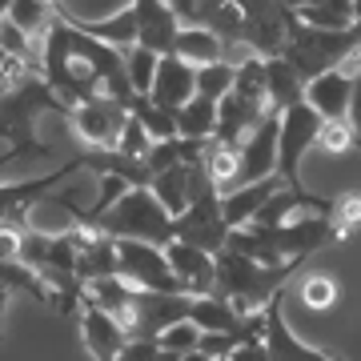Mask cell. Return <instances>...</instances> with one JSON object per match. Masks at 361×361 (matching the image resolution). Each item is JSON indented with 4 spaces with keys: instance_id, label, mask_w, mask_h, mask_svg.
I'll return each instance as SVG.
<instances>
[{
    "instance_id": "obj_23",
    "label": "cell",
    "mask_w": 361,
    "mask_h": 361,
    "mask_svg": "<svg viewBox=\"0 0 361 361\" xmlns=\"http://www.w3.org/2000/svg\"><path fill=\"white\" fill-rule=\"evenodd\" d=\"M61 13H65V20H68V25H77L80 32H89V37L113 44L121 56L137 44V13H133V4H129V8H121V13H113V16H104V20H80V16L68 13L65 4H61Z\"/></svg>"
},
{
    "instance_id": "obj_8",
    "label": "cell",
    "mask_w": 361,
    "mask_h": 361,
    "mask_svg": "<svg viewBox=\"0 0 361 361\" xmlns=\"http://www.w3.org/2000/svg\"><path fill=\"white\" fill-rule=\"evenodd\" d=\"M237 4H241V40L257 56H277L297 13L285 8L281 0H237Z\"/></svg>"
},
{
    "instance_id": "obj_10",
    "label": "cell",
    "mask_w": 361,
    "mask_h": 361,
    "mask_svg": "<svg viewBox=\"0 0 361 361\" xmlns=\"http://www.w3.org/2000/svg\"><path fill=\"white\" fill-rule=\"evenodd\" d=\"M125 116H129V109L121 101H113V97H92V101H80L68 109L73 129L80 133V141L89 149H113Z\"/></svg>"
},
{
    "instance_id": "obj_6",
    "label": "cell",
    "mask_w": 361,
    "mask_h": 361,
    "mask_svg": "<svg viewBox=\"0 0 361 361\" xmlns=\"http://www.w3.org/2000/svg\"><path fill=\"white\" fill-rule=\"evenodd\" d=\"M325 116L313 109L310 101H293L289 109L277 113V173L285 185L305 189L301 185V161L305 153L317 149V129H322Z\"/></svg>"
},
{
    "instance_id": "obj_30",
    "label": "cell",
    "mask_w": 361,
    "mask_h": 361,
    "mask_svg": "<svg viewBox=\"0 0 361 361\" xmlns=\"http://www.w3.org/2000/svg\"><path fill=\"white\" fill-rule=\"evenodd\" d=\"M325 217H329V225H334V241H349V237L361 229V193L349 189V193L329 197Z\"/></svg>"
},
{
    "instance_id": "obj_5",
    "label": "cell",
    "mask_w": 361,
    "mask_h": 361,
    "mask_svg": "<svg viewBox=\"0 0 361 361\" xmlns=\"http://www.w3.org/2000/svg\"><path fill=\"white\" fill-rule=\"evenodd\" d=\"M97 229L109 237H133V241H149V245H165L173 241V213L153 197V189H125L113 205L101 213Z\"/></svg>"
},
{
    "instance_id": "obj_4",
    "label": "cell",
    "mask_w": 361,
    "mask_h": 361,
    "mask_svg": "<svg viewBox=\"0 0 361 361\" xmlns=\"http://www.w3.org/2000/svg\"><path fill=\"white\" fill-rule=\"evenodd\" d=\"M357 44H361V28L357 25L317 28V25H305V20H293V25H289V37H285L281 56L301 73V80H313L317 73H325V68H337Z\"/></svg>"
},
{
    "instance_id": "obj_22",
    "label": "cell",
    "mask_w": 361,
    "mask_h": 361,
    "mask_svg": "<svg viewBox=\"0 0 361 361\" xmlns=\"http://www.w3.org/2000/svg\"><path fill=\"white\" fill-rule=\"evenodd\" d=\"M349 97H353V80H349L341 68H325V73H317L313 80H305V101H310L325 121L345 116Z\"/></svg>"
},
{
    "instance_id": "obj_3",
    "label": "cell",
    "mask_w": 361,
    "mask_h": 361,
    "mask_svg": "<svg viewBox=\"0 0 361 361\" xmlns=\"http://www.w3.org/2000/svg\"><path fill=\"white\" fill-rule=\"evenodd\" d=\"M305 261H281V265H265L253 261L237 249H221L217 253V293L229 297L241 313H261L273 297L281 293L289 277L301 269Z\"/></svg>"
},
{
    "instance_id": "obj_44",
    "label": "cell",
    "mask_w": 361,
    "mask_h": 361,
    "mask_svg": "<svg viewBox=\"0 0 361 361\" xmlns=\"http://www.w3.org/2000/svg\"><path fill=\"white\" fill-rule=\"evenodd\" d=\"M4 313H8V289L0 281V341H4Z\"/></svg>"
},
{
    "instance_id": "obj_38",
    "label": "cell",
    "mask_w": 361,
    "mask_h": 361,
    "mask_svg": "<svg viewBox=\"0 0 361 361\" xmlns=\"http://www.w3.org/2000/svg\"><path fill=\"white\" fill-rule=\"evenodd\" d=\"M197 341H201V329H197L189 317H180V322H173V325H165L161 334H157V345L161 349H169V353H189V349H197Z\"/></svg>"
},
{
    "instance_id": "obj_31",
    "label": "cell",
    "mask_w": 361,
    "mask_h": 361,
    "mask_svg": "<svg viewBox=\"0 0 361 361\" xmlns=\"http://www.w3.org/2000/svg\"><path fill=\"white\" fill-rule=\"evenodd\" d=\"M297 20L317 28H349L353 25V0H313L305 8H297Z\"/></svg>"
},
{
    "instance_id": "obj_11",
    "label": "cell",
    "mask_w": 361,
    "mask_h": 361,
    "mask_svg": "<svg viewBox=\"0 0 361 361\" xmlns=\"http://www.w3.org/2000/svg\"><path fill=\"white\" fill-rule=\"evenodd\" d=\"M165 257L169 265H173V273H177L180 289L189 297H201V293H213L217 289V253H209V249H197L189 245V241H165Z\"/></svg>"
},
{
    "instance_id": "obj_12",
    "label": "cell",
    "mask_w": 361,
    "mask_h": 361,
    "mask_svg": "<svg viewBox=\"0 0 361 361\" xmlns=\"http://www.w3.org/2000/svg\"><path fill=\"white\" fill-rule=\"evenodd\" d=\"M237 185H249V180H261L277 173V113L261 116L257 125L245 133V141L237 145Z\"/></svg>"
},
{
    "instance_id": "obj_29",
    "label": "cell",
    "mask_w": 361,
    "mask_h": 361,
    "mask_svg": "<svg viewBox=\"0 0 361 361\" xmlns=\"http://www.w3.org/2000/svg\"><path fill=\"white\" fill-rule=\"evenodd\" d=\"M0 281H4V289L8 293H28L32 301H40V305H49V285H44V277H40L28 261H0Z\"/></svg>"
},
{
    "instance_id": "obj_46",
    "label": "cell",
    "mask_w": 361,
    "mask_h": 361,
    "mask_svg": "<svg viewBox=\"0 0 361 361\" xmlns=\"http://www.w3.org/2000/svg\"><path fill=\"white\" fill-rule=\"evenodd\" d=\"M353 25L361 28V0H353Z\"/></svg>"
},
{
    "instance_id": "obj_41",
    "label": "cell",
    "mask_w": 361,
    "mask_h": 361,
    "mask_svg": "<svg viewBox=\"0 0 361 361\" xmlns=\"http://www.w3.org/2000/svg\"><path fill=\"white\" fill-rule=\"evenodd\" d=\"M20 237H25V225L20 221H0V261L20 257Z\"/></svg>"
},
{
    "instance_id": "obj_17",
    "label": "cell",
    "mask_w": 361,
    "mask_h": 361,
    "mask_svg": "<svg viewBox=\"0 0 361 361\" xmlns=\"http://www.w3.org/2000/svg\"><path fill=\"white\" fill-rule=\"evenodd\" d=\"M77 322H80V337H85V349L92 353V361H116V353L125 349L129 334L121 329V322L113 313L97 310V305H80Z\"/></svg>"
},
{
    "instance_id": "obj_14",
    "label": "cell",
    "mask_w": 361,
    "mask_h": 361,
    "mask_svg": "<svg viewBox=\"0 0 361 361\" xmlns=\"http://www.w3.org/2000/svg\"><path fill=\"white\" fill-rule=\"evenodd\" d=\"M193 92H197V65L180 61L177 52H161V56H157L153 85H149L145 97L153 104H161V109H173V113H177Z\"/></svg>"
},
{
    "instance_id": "obj_18",
    "label": "cell",
    "mask_w": 361,
    "mask_h": 361,
    "mask_svg": "<svg viewBox=\"0 0 361 361\" xmlns=\"http://www.w3.org/2000/svg\"><path fill=\"white\" fill-rule=\"evenodd\" d=\"M133 13H137V44L153 52H173L180 20L165 0H133Z\"/></svg>"
},
{
    "instance_id": "obj_37",
    "label": "cell",
    "mask_w": 361,
    "mask_h": 361,
    "mask_svg": "<svg viewBox=\"0 0 361 361\" xmlns=\"http://www.w3.org/2000/svg\"><path fill=\"white\" fill-rule=\"evenodd\" d=\"M233 68L229 61H209V65H197V92L209 97V101H221L225 92L233 89Z\"/></svg>"
},
{
    "instance_id": "obj_7",
    "label": "cell",
    "mask_w": 361,
    "mask_h": 361,
    "mask_svg": "<svg viewBox=\"0 0 361 361\" xmlns=\"http://www.w3.org/2000/svg\"><path fill=\"white\" fill-rule=\"evenodd\" d=\"M116 273L137 289H153V293H185L177 273L169 265L165 249L149 245V241H133V237H116Z\"/></svg>"
},
{
    "instance_id": "obj_26",
    "label": "cell",
    "mask_w": 361,
    "mask_h": 361,
    "mask_svg": "<svg viewBox=\"0 0 361 361\" xmlns=\"http://www.w3.org/2000/svg\"><path fill=\"white\" fill-rule=\"evenodd\" d=\"M173 52L189 65H209V61H225V44L217 40V32L205 25H180Z\"/></svg>"
},
{
    "instance_id": "obj_15",
    "label": "cell",
    "mask_w": 361,
    "mask_h": 361,
    "mask_svg": "<svg viewBox=\"0 0 361 361\" xmlns=\"http://www.w3.org/2000/svg\"><path fill=\"white\" fill-rule=\"evenodd\" d=\"M149 189H153L157 201L177 217L189 201H197V197L209 189V177L201 173V165H193V161H177V165L161 169V173L149 180Z\"/></svg>"
},
{
    "instance_id": "obj_28",
    "label": "cell",
    "mask_w": 361,
    "mask_h": 361,
    "mask_svg": "<svg viewBox=\"0 0 361 361\" xmlns=\"http://www.w3.org/2000/svg\"><path fill=\"white\" fill-rule=\"evenodd\" d=\"M173 116H177V137H189V141H209V137H213V129H217V101H209V97L193 92V97L180 104Z\"/></svg>"
},
{
    "instance_id": "obj_40",
    "label": "cell",
    "mask_w": 361,
    "mask_h": 361,
    "mask_svg": "<svg viewBox=\"0 0 361 361\" xmlns=\"http://www.w3.org/2000/svg\"><path fill=\"white\" fill-rule=\"evenodd\" d=\"M25 73H32V65H25L20 56H13V52L0 49V97L13 89V85H16L20 77H25ZM37 73H40V68H37Z\"/></svg>"
},
{
    "instance_id": "obj_34",
    "label": "cell",
    "mask_w": 361,
    "mask_h": 361,
    "mask_svg": "<svg viewBox=\"0 0 361 361\" xmlns=\"http://www.w3.org/2000/svg\"><path fill=\"white\" fill-rule=\"evenodd\" d=\"M301 305L313 313H329L337 305V297H341V289H337V281L329 277V273H305L301 277Z\"/></svg>"
},
{
    "instance_id": "obj_45",
    "label": "cell",
    "mask_w": 361,
    "mask_h": 361,
    "mask_svg": "<svg viewBox=\"0 0 361 361\" xmlns=\"http://www.w3.org/2000/svg\"><path fill=\"white\" fill-rule=\"evenodd\" d=\"M180 361H213V357H205L201 349H189V353H180Z\"/></svg>"
},
{
    "instance_id": "obj_27",
    "label": "cell",
    "mask_w": 361,
    "mask_h": 361,
    "mask_svg": "<svg viewBox=\"0 0 361 361\" xmlns=\"http://www.w3.org/2000/svg\"><path fill=\"white\" fill-rule=\"evenodd\" d=\"M201 173L209 177V185L217 189V193H229V189H237V169H241V161H237V149L225 141H217V137H209L205 141V153H201Z\"/></svg>"
},
{
    "instance_id": "obj_16",
    "label": "cell",
    "mask_w": 361,
    "mask_h": 361,
    "mask_svg": "<svg viewBox=\"0 0 361 361\" xmlns=\"http://www.w3.org/2000/svg\"><path fill=\"white\" fill-rule=\"evenodd\" d=\"M189 317V293H153L137 289L133 301V337H157L165 325Z\"/></svg>"
},
{
    "instance_id": "obj_33",
    "label": "cell",
    "mask_w": 361,
    "mask_h": 361,
    "mask_svg": "<svg viewBox=\"0 0 361 361\" xmlns=\"http://www.w3.org/2000/svg\"><path fill=\"white\" fill-rule=\"evenodd\" d=\"M237 97H245V101H265V56L257 52H249L241 65L233 68V89ZM269 104V101H265Z\"/></svg>"
},
{
    "instance_id": "obj_20",
    "label": "cell",
    "mask_w": 361,
    "mask_h": 361,
    "mask_svg": "<svg viewBox=\"0 0 361 361\" xmlns=\"http://www.w3.org/2000/svg\"><path fill=\"white\" fill-rule=\"evenodd\" d=\"M281 185H285L281 173H269V177L249 180V185H237V189H229V193H221V217H225V225L237 229V225L253 221V213H257Z\"/></svg>"
},
{
    "instance_id": "obj_39",
    "label": "cell",
    "mask_w": 361,
    "mask_h": 361,
    "mask_svg": "<svg viewBox=\"0 0 361 361\" xmlns=\"http://www.w3.org/2000/svg\"><path fill=\"white\" fill-rule=\"evenodd\" d=\"M149 145H153V137L145 133V125L137 121V116H125V125H121V133H116V153H129V157H141V153H149Z\"/></svg>"
},
{
    "instance_id": "obj_42",
    "label": "cell",
    "mask_w": 361,
    "mask_h": 361,
    "mask_svg": "<svg viewBox=\"0 0 361 361\" xmlns=\"http://www.w3.org/2000/svg\"><path fill=\"white\" fill-rule=\"evenodd\" d=\"M233 345H237V334H201V341H197V349L213 361H225Z\"/></svg>"
},
{
    "instance_id": "obj_36",
    "label": "cell",
    "mask_w": 361,
    "mask_h": 361,
    "mask_svg": "<svg viewBox=\"0 0 361 361\" xmlns=\"http://www.w3.org/2000/svg\"><path fill=\"white\" fill-rule=\"evenodd\" d=\"M157 56H161V52L145 49V44H133V49L125 52V73H129V85H133V92H137V97H145V92H149V85H153Z\"/></svg>"
},
{
    "instance_id": "obj_24",
    "label": "cell",
    "mask_w": 361,
    "mask_h": 361,
    "mask_svg": "<svg viewBox=\"0 0 361 361\" xmlns=\"http://www.w3.org/2000/svg\"><path fill=\"white\" fill-rule=\"evenodd\" d=\"M265 101H269L273 113L289 109L293 101H305V80L297 73L281 52L277 56H265Z\"/></svg>"
},
{
    "instance_id": "obj_2",
    "label": "cell",
    "mask_w": 361,
    "mask_h": 361,
    "mask_svg": "<svg viewBox=\"0 0 361 361\" xmlns=\"http://www.w3.org/2000/svg\"><path fill=\"white\" fill-rule=\"evenodd\" d=\"M334 245V225L325 213H301L281 225H237L225 237V249H237L253 261L265 265H281V261H305L317 249Z\"/></svg>"
},
{
    "instance_id": "obj_13",
    "label": "cell",
    "mask_w": 361,
    "mask_h": 361,
    "mask_svg": "<svg viewBox=\"0 0 361 361\" xmlns=\"http://www.w3.org/2000/svg\"><path fill=\"white\" fill-rule=\"evenodd\" d=\"M80 173V157H73L68 165H61L56 173H44V177H32V180H8L0 185V221H20L25 225V213L32 209V201H40L44 193H52L61 180L77 177Z\"/></svg>"
},
{
    "instance_id": "obj_19",
    "label": "cell",
    "mask_w": 361,
    "mask_h": 361,
    "mask_svg": "<svg viewBox=\"0 0 361 361\" xmlns=\"http://www.w3.org/2000/svg\"><path fill=\"white\" fill-rule=\"evenodd\" d=\"M269 113L273 109L265 101H245V97H237V92H225L217 101V129H213V137L237 149V145L245 141V133Z\"/></svg>"
},
{
    "instance_id": "obj_32",
    "label": "cell",
    "mask_w": 361,
    "mask_h": 361,
    "mask_svg": "<svg viewBox=\"0 0 361 361\" xmlns=\"http://www.w3.org/2000/svg\"><path fill=\"white\" fill-rule=\"evenodd\" d=\"M129 113L141 121L145 133H149L153 141H169V137H177V116H173V109H161V104H153L149 97H137V101L129 104Z\"/></svg>"
},
{
    "instance_id": "obj_21",
    "label": "cell",
    "mask_w": 361,
    "mask_h": 361,
    "mask_svg": "<svg viewBox=\"0 0 361 361\" xmlns=\"http://www.w3.org/2000/svg\"><path fill=\"white\" fill-rule=\"evenodd\" d=\"M77 233V277L80 281H97L116 273V237L101 229H73Z\"/></svg>"
},
{
    "instance_id": "obj_9",
    "label": "cell",
    "mask_w": 361,
    "mask_h": 361,
    "mask_svg": "<svg viewBox=\"0 0 361 361\" xmlns=\"http://www.w3.org/2000/svg\"><path fill=\"white\" fill-rule=\"evenodd\" d=\"M173 237H177V241H189V245H197V249H209V253H221V249H225L229 225L221 217V193L213 185L173 217Z\"/></svg>"
},
{
    "instance_id": "obj_25",
    "label": "cell",
    "mask_w": 361,
    "mask_h": 361,
    "mask_svg": "<svg viewBox=\"0 0 361 361\" xmlns=\"http://www.w3.org/2000/svg\"><path fill=\"white\" fill-rule=\"evenodd\" d=\"M56 13H61V0H8V8H4V16L25 32L37 49H40V40H44V32L52 28Z\"/></svg>"
},
{
    "instance_id": "obj_35",
    "label": "cell",
    "mask_w": 361,
    "mask_h": 361,
    "mask_svg": "<svg viewBox=\"0 0 361 361\" xmlns=\"http://www.w3.org/2000/svg\"><path fill=\"white\" fill-rule=\"evenodd\" d=\"M317 149H322V153H353V149H361V133L349 125V116L322 121V129H317Z\"/></svg>"
},
{
    "instance_id": "obj_43",
    "label": "cell",
    "mask_w": 361,
    "mask_h": 361,
    "mask_svg": "<svg viewBox=\"0 0 361 361\" xmlns=\"http://www.w3.org/2000/svg\"><path fill=\"white\" fill-rule=\"evenodd\" d=\"M349 125L361 133V80H353V97H349Z\"/></svg>"
},
{
    "instance_id": "obj_1",
    "label": "cell",
    "mask_w": 361,
    "mask_h": 361,
    "mask_svg": "<svg viewBox=\"0 0 361 361\" xmlns=\"http://www.w3.org/2000/svg\"><path fill=\"white\" fill-rule=\"evenodd\" d=\"M49 113L68 116V104L37 68L25 73L0 97V141L8 145V153L0 157V169L16 161V157H49V145L37 137V121Z\"/></svg>"
}]
</instances>
